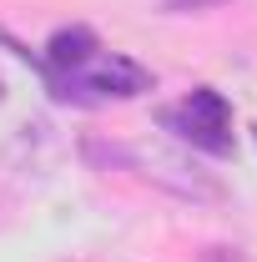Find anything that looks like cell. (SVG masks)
<instances>
[{
    "mask_svg": "<svg viewBox=\"0 0 257 262\" xmlns=\"http://www.w3.org/2000/svg\"><path fill=\"white\" fill-rule=\"evenodd\" d=\"M86 157L131 166V171L152 177L157 187H166V192L182 196V202H222V187H217L202 166L187 162V157H177V151H166V146H146V141H136V146H111V151H106V146H96V141H86Z\"/></svg>",
    "mask_w": 257,
    "mask_h": 262,
    "instance_id": "cell-1",
    "label": "cell"
},
{
    "mask_svg": "<svg viewBox=\"0 0 257 262\" xmlns=\"http://www.w3.org/2000/svg\"><path fill=\"white\" fill-rule=\"evenodd\" d=\"M56 101H76V106H96V101H131L141 91H152V71L131 56H116V51H96L91 61L81 66L76 76H61L56 86Z\"/></svg>",
    "mask_w": 257,
    "mask_h": 262,
    "instance_id": "cell-2",
    "label": "cell"
},
{
    "mask_svg": "<svg viewBox=\"0 0 257 262\" xmlns=\"http://www.w3.org/2000/svg\"><path fill=\"white\" fill-rule=\"evenodd\" d=\"M157 121L177 141H187L197 151H207V157H227L232 151V106H227L222 91H212V86H197L187 96L177 101V106H161Z\"/></svg>",
    "mask_w": 257,
    "mask_h": 262,
    "instance_id": "cell-3",
    "label": "cell"
},
{
    "mask_svg": "<svg viewBox=\"0 0 257 262\" xmlns=\"http://www.w3.org/2000/svg\"><path fill=\"white\" fill-rule=\"evenodd\" d=\"M96 51H101L96 31H86V26H71V31H56V35H51V46H46V61H35V66H40V76L56 86L61 76H76V71L91 61Z\"/></svg>",
    "mask_w": 257,
    "mask_h": 262,
    "instance_id": "cell-4",
    "label": "cell"
},
{
    "mask_svg": "<svg viewBox=\"0 0 257 262\" xmlns=\"http://www.w3.org/2000/svg\"><path fill=\"white\" fill-rule=\"evenodd\" d=\"M207 5H222V0H166V10H207Z\"/></svg>",
    "mask_w": 257,
    "mask_h": 262,
    "instance_id": "cell-5",
    "label": "cell"
},
{
    "mask_svg": "<svg viewBox=\"0 0 257 262\" xmlns=\"http://www.w3.org/2000/svg\"><path fill=\"white\" fill-rule=\"evenodd\" d=\"M0 101H5V81H0Z\"/></svg>",
    "mask_w": 257,
    "mask_h": 262,
    "instance_id": "cell-6",
    "label": "cell"
},
{
    "mask_svg": "<svg viewBox=\"0 0 257 262\" xmlns=\"http://www.w3.org/2000/svg\"><path fill=\"white\" fill-rule=\"evenodd\" d=\"M252 136H257V126H252Z\"/></svg>",
    "mask_w": 257,
    "mask_h": 262,
    "instance_id": "cell-7",
    "label": "cell"
}]
</instances>
